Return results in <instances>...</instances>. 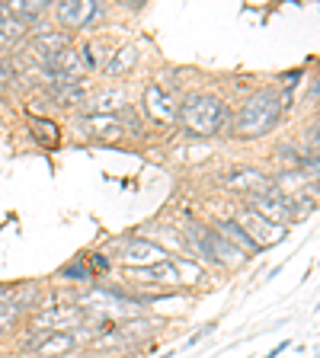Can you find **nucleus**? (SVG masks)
I'll use <instances>...</instances> for the list:
<instances>
[{
    "instance_id": "nucleus-13",
    "label": "nucleus",
    "mask_w": 320,
    "mask_h": 358,
    "mask_svg": "<svg viewBox=\"0 0 320 358\" xmlns=\"http://www.w3.org/2000/svg\"><path fill=\"white\" fill-rule=\"evenodd\" d=\"M215 231L221 234L224 240H231L234 246H240V250H244L246 256H253V253H260V250H256V243L250 237H246L244 234V227H240L237 221H234V217H218L215 221Z\"/></svg>"
},
{
    "instance_id": "nucleus-11",
    "label": "nucleus",
    "mask_w": 320,
    "mask_h": 358,
    "mask_svg": "<svg viewBox=\"0 0 320 358\" xmlns=\"http://www.w3.org/2000/svg\"><path fill=\"white\" fill-rule=\"evenodd\" d=\"M125 275L132 282H144V285H183L176 266H173V256L170 262H157V266H148V268H125Z\"/></svg>"
},
{
    "instance_id": "nucleus-29",
    "label": "nucleus",
    "mask_w": 320,
    "mask_h": 358,
    "mask_svg": "<svg viewBox=\"0 0 320 358\" xmlns=\"http://www.w3.org/2000/svg\"><path fill=\"white\" fill-rule=\"evenodd\" d=\"M90 358H109V355H90Z\"/></svg>"
},
{
    "instance_id": "nucleus-10",
    "label": "nucleus",
    "mask_w": 320,
    "mask_h": 358,
    "mask_svg": "<svg viewBox=\"0 0 320 358\" xmlns=\"http://www.w3.org/2000/svg\"><path fill=\"white\" fill-rule=\"evenodd\" d=\"M74 349H81L74 329H71V333H45L42 343L36 345L32 355H39V358H67Z\"/></svg>"
},
{
    "instance_id": "nucleus-2",
    "label": "nucleus",
    "mask_w": 320,
    "mask_h": 358,
    "mask_svg": "<svg viewBox=\"0 0 320 358\" xmlns=\"http://www.w3.org/2000/svg\"><path fill=\"white\" fill-rule=\"evenodd\" d=\"M176 125L189 138H211L231 125V109L211 93H186L176 106Z\"/></svg>"
},
{
    "instance_id": "nucleus-15",
    "label": "nucleus",
    "mask_w": 320,
    "mask_h": 358,
    "mask_svg": "<svg viewBox=\"0 0 320 358\" xmlns=\"http://www.w3.org/2000/svg\"><path fill=\"white\" fill-rule=\"evenodd\" d=\"M288 211H291V221H305V217H311L314 211H317V189H314L311 195H307V189L298 192V195H291Z\"/></svg>"
},
{
    "instance_id": "nucleus-20",
    "label": "nucleus",
    "mask_w": 320,
    "mask_h": 358,
    "mask_svg": "<svg viewBox=\"0 0 320 358\" xmlns=\"http://www.w3.org/2000/svg\"><path fill=\"white\" fill-rule=\"evenodd\" d=\"M22 313H26V310H20L16 304H0V336L13 333L16 323L22 320Z\"/></svg>"
},
{
    "instance_id": "nucleus-22",
    "label": "nucleus",
    "mask_w": 320,
    "mask_h": 358,
    "mask_svg": "<svg viewBox=\"0 0 320 358\" xmlns=\"http://www.w3.org/2000/svg\"><path fill=\"white\" fill-rule=\"evenodd\" d=\"M276 157L285 164V170H298V166H301V157H305V150H298L295 144L285 141V144H279V148H276Z\"/></svg>"
},
{
    "instance_id": "nucleus-5",
    "label": "nucleus",
    "mask_w": 320,
    "mask_h": 358,
    "mask_svg": "<svg viewBox=\"0 0 320 358\" xmlns=\"http://www.w3.org/2000/svg\"><path fill=\"white\" fill-rule=\"evenodd\" d=\"M234 221L240 224V227H244V234L250 240H253L256 243V250H269V246H276V243H282L285 240V227L282 224H272V221H266V217H260V215H253V211L250 208H240L237 215H234Z\"/></svg>"
},
{
    "instance_id": "nucleus-23",
    "label": "nucleus",
    "mask_w": 320,
    "mask_h": 358,
    "mask_svg": "<svg viewBox=\"0 0 320 358\" xmlns=\"http://www.w3.org/2000/svg\"><path fill=\"white\" fill-rule=\"evenodd\" d=\"M305 144L311 148L305 154H317V122H311V128H305Z\"/></svg>"
},
{
    "instance_id": "nucleus-6",
    "label": "nucleus",
    "mask_w": 320,
    "mask_h": 358,
    "mask_svg": "<svg viewBox=\"0 0 320 358\" xmlns=\"http://www.w3.org/2000/svg\"><path fill=\"white\" fill-rule=\"evenodd\" d=\"M55 16L64 29H87L103 16V3L99 0H61L55 7Z\"/></svg>"
},
{
    "instance_id": "nucleus-12",
    "label": "nucleus",
    "mask_w": 320,
    "mask_h": 358,
    "mask_svg": "<svg viewBox=\"0 0 320 358\" xmlns=\"http://www.w3.org/2000/svg\"><path fill=\"white\" fill-rule=\"evenodd\" d=\"M7 13L22 26H32L39 22V16L48 13V0H7Z\"/></svg>"
},
{
    "instance_id": "nucleus-16",
    "label": "nucleus",
    "mask_w": 320,
    "mask_h": 358,
    "mask_svg": "<svg viewBox=\"0 0 320 358\" xmlns=\"http://www.w3.org/2000/svg\"><path fill=\"white\" fill-rule=\"evenodd\" d=\"M122 106H128V96L122 90H106V93H99L93 99V112H103V115H116Z\"/></svg>"
},
{
    "instance_id": "nucleus-28",
    "label": "nucleus",
    "mask_w": 320,
    "mask_h": 358,
    "mask_svg": "<svg viewBox=\"0 0 320 358\" xmlns=\"http://www.w3.org/2000/svg\"><path fill=\"white\" fill-rule=\"evenodd\" d=\"M173 355H176V352H173V349H170V352H164V355H160V358H173Z\"/></svg>"
},
{
    "instance_id": "nucleus-1",
    "label": "nucleus",
    "mask_w": 320,
    "mask_h": 358,
    "mask_svg": "<svg viewBox=\"0 0 320 358\" xmlns=\"http://www.w3.org/2000/svg\"><path fill=\"white\" fill-rule=\"evenodd\" d=\"M285 109H288V96L279 93V90H256L253 96H246L240 106L237 119H234V138H244V141H253V138H266L269 131H276L279 122H282Z\"/></svg>"
},
{
    "instance_id": "nucleus-4",
    "label": "nucleus",
    "mask_w": 320,
    "mask_h": 358,
    "mask_svg": "<svg viewBox=\"0 0 320 358\" xmlns=\"http://www.w3.org/2000/svg\"><path fill=\"white\" fill-rule=\"evenodd\" d=\"M176 106H179V96L173 90H167L164 83H148L144 87V96H141V112L144 119L157 128H170L176 125Z\"/></svg>"
},
{
    "instance_id": "nucleus-14",
    "label": "nucleus",
    "mask_w": 320,
    "mask_h": 358,
    "mask_svg": "<svg viewBox=\"0 0 320 358\" xmlns=\"http://www.w3.org/2000/svg\"><path fill=\"white\" fill-rule=\"evenodd\" d=\"M134 64H138V48H134V45H122L119 52L103 64V74L106 77H125L128 71H134Z\"/></svg>"
},
{
    "instance_id": "nucleus-26",
    "label": "nucleus",
    "mask_w": 320,
    "mask_h": 358,
    "mask_svg": "<svg viewBox=\"0 0 320 358\" xmlns=\"http://www.w3.org/2000/svg\"><path fill=\"white\" fill-rule=\"evenodd\" d=\"M285 349H291V339H282V343H279V345H272V349H269V352H266V355H263V358H279V355H282Z\"/></svg>"
},
{
    "instance_id": "nucleus-19",
    "label": "nucleus",
    "mask_w": 320,
    "mask_h": 358,
    "mask_svg": "<svg viewBox=\"0 0 320 358\" xmlns=\"http://www.w3.org/2000/svg\"><path fill=\"white\" fill-rule=\"evenodd\" d=\"M29 122H32V128H39V131H36V138H39V141H42V144H52V148H55V144H58V138H61V134H58V125H55V122H48V119H39V115H29Z\"/></svg>"
},
{
    "instance_id": "nucleus-27",
    "label": "nucleus",
    "mask_w": 320,
    "mask_h": 358,
    "mask_svg": "<svg viewBox=\"0 0 320 358\" xmlns=\"http://www.w3.org/2000/svg\"><path fill=\"white\" fill-rule=\"evenodd\" d=\"M4 16H7V3H0V20H4Z\"/></svg>"
},
{
    "instance_id": "nucleus-24",
    "label": "nucleus",
    "mask_w": 320,
    "mask_h": 358,
    "mask_svg": "<svg viewBox=\"0 0 320 358\" xmlns=\"http://www.w3.org/2000/svg\"><path fill=\"white\" fill-rule=\"evenodd\" d=\"M215 327H218V323H209V327L195 329V333L186 339V349H189V345H195V343H202V339H205V336H209V333H215Z\"/></svg>"
},
{
    "instance_id": "nucleus-21",
    "label": "nucleus",
    "mask_w": 320,
    "mask_h": 358,
    "mask_svg": "<svg viewBox=\"0 0 320 358\" xmlns=\"http://www.w3.org/2000/svg\"><path fill=\"white\" fill-rule=\"evenodd\" d=\"M87 268H90V275L97 278V275H106L112 268V259H109V253H103V250H93V253H87Z\"/></svg>"
},
{
    "instance_id": "nucleus-8",
    "label": "nucleus",
    "mask_w": 320,
    "mask_h": 358,
    "mask_svg": "<svg viewBox=\"0 0 320 358\" xmlns=\"http://www.w3.org/2000/svg\"><path fill=\"white\" fill-rule=\"evenodd\" d=\"M269 186H272V179L263 170H256V166H234V170L224 176V189L234 195H244V199H250V195L263 192V189H269Z\"/></svg>"
},
{
    "instance_id": "nucleus-17",
    "label": "nucleus",
    "mask_w": 320,
    "mask_h": 358,
    "mask_svg": "<svg viewBox=\"0 0 320 358\" xmlns=\"http://www.w3.org/2000/svg\"><path fill=\"white\" fill-rule=\"evenodd\" d=\"M52 99L58 106H64V109H71V106L87 103V93H83L81 83H74V87H58V83H52Z\"/></svg>"
},
{
    "instance_id": "nucleus-25",
    "label": "nucleus",
    "mask_w": 320,
    "mask_h": 358,
    "mask_svg": "<svg viewBox=\"0 0 320 358\" xmlns=\"http://www.w3.org/2000/svg\"><path fill=\"white\" fill-rule=\"evenodd\" d=\"M13 298H16L13 285H0V304H13Z\"/></svg>"
},
{
    "instance_id": "nucleus-9",
    "label": "nucleus",
    "mask_w": 320,
    "mask_h": 358,
    "mask_svg": "<svg viewBox=\"0 0 320 358\" xmlns=\"http://www.w3.org/2000/svg\"><path fill=\"white\" fill-rule=\"evenodd\" d=\"M77 125H81V131L87 134L90 141H99V144H116L119 134H125L119 119L116 115H103V112H83L77 119Z\"/></svg>"
},
{
    "instance_id": "nucleus-3",
    "label": "nucleus",
    "mask_w": 320,
    "mask_h": 358,
    "mask_svg": "<svg viewBox=\"0 0 320 358\" xmlns=\"http://www.w3.org/2000/svg\"><path fill=\"white\" fill-rule=\"evenodd\" d=\"M119 262L125 268H148V266H157V262H170V250L157 240H148V237H122L119 243Z\"/></svg>"
},
{
    "instance_id": "nucleus-18",
    "label": "nucleus",
    "mask_w": 320,
    "mask_h": 358,
    "mask_svg": "<svg viewBox=\"0 0 320 358\" xmlns=\"http://www.w3.org/2000/svg\"><path fill=\"white\" fill-rule=\"evenodd\" d=\"M58 278H64V282H81V285L93 282V275H90V268H87V262H83V256H81V259H71L67 266H61L58 268Z\"/></svg>"
},
{
    "instance_id": "nucleus-7",
    "label": "nucleus",
    "mask_w": 320,
    "mask_h": 358,
    "mask_svg": "<svg viewBox=\"0 0 320 358\" xmlns=\"http://www.w3.org/2000/svg\"><path fill=\"white\" fill-rule=\"evenodd\" d=\"M246 208L253 211V215L266 217V221H272V224H282V227L291 221L288 199H285L276 186H269V189H263V192L250 195V199H246Z\"/></svg>"
}]
</instances>
